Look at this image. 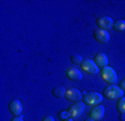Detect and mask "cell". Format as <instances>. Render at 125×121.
I'll return each instance as SVG.
<instances>
[{
  "label": "cell",
  "instance_id": "obj_20",
  "mask_svg": "<svg viewBox=\"0 0 125 121\" xmlns=\"http://www.w3.org/2000/svg\"><path fill=\"white\" fill-rule=\"evenodd\" d=\"M10 121H23V119L21 118L20 116H19V117H13V118L11 119Z\"/></svg>",
  "mask_w": 125,
  "mask_h": 121
},
{
  "label": "cell",
  "instance_id": "obj_5",
  "mask_svg": "<svg viewBox=\"0 0 125 121\" xmlns=\"http://www.w3.org/2000/svg\"><path fill=\"white\" fill-rule=\"evenodd\" d=\"M81 67L85 73L91 74V75H96L99 72V67L95 64L94 60H91V58H85L81 64Z\"/></svg>",
  "mask_w": 125,
  "mask_h": 121
},
{
  "label": "cell",
  "instance_id": "obj_4",
  "mask_svg": "<svg viewBox=\"0 0 125 121\" xmlns=\"http://www.w3.org/2000/svg\"><path fill=\"white\" fill-rule=\"evenodd\" d=\"M85 103L83 101H79V102H75L73 104L70 105L69 108H68L67 112H68V116L69 118L72 119H76L78 118L79 116L83 114V112L85 111Z\"/></svg>",
  "mask_w": 125,
  "mask_h": 121
},
{
  "label": "cell",
  "instance_id": "obj_18",
  "mask_svg": "<svg viewBox=\"0 0 125 121\" xmlns=\"http://www.w3.org/2000/svg\"><path fill=\"white\" fill-rule=\"evenodd\" d=\"M118 86L121 87V89L124 91V93H125V79H123L122 81L120 82V84H118Z\"/></svg>",
  "mask_w": 125,
  "mask_h": 121
},
{
  "label": "cell",
  "instance_id": "obj_7",
  "mask_svg": "<svg viewBox=\"0 0 125 121\" xmlns=\"http://www.w3.org/2000/svg\"><path fill=\"white\" fill-rule=\"evenodd\" d=\"M94 38H95V40H96L97 43H99V44H106V43L109 42L111 36H109L107 30L97 28L94 30Z\"/></svg>",
  "mask_w": 125,
  "mask_h": 121
},
{
  "label": "cell",
  "instance_id": "obj_6",
  "mask_svg": "<svg viewBox=\"0 0 125 121\" xmlns=\"http://www.w3.org/2000/svg\"><path fill=\"white\" fill-rule=\"evenodd\" d=\"M96 25L98 26L99 29H104V30H107V32H108V29L113 28L114 20L108 16H102V17H99V18L96 19Z\"/></svg>",
  "mask_w": 125,
  "mask_h": 121
},
{
  "label": "cell",
  "instance_id": "obj_10",
  "mask_svg": "<svg viewBox=\"0 0 125 121\" xmlns=\"http://www.w3.org/2000/svg\"><path fill=\"white\" fill-rule=\"evenodd\" d=\"M104 114H105V108L102 104H99L92 109V111L89 112V118H92L94 121H99L103 119Z\"/></svg>",
  "mask_w": 125,
  "mask_h": 121
},
{
  "label": "cell",
  "instance_id": "obj_21",
  "mask_svg": "<svg viewBox=\"0 0 125 121\" xmlns=\"http://www.w3.org/2000/svg\"><path fill=\"white\" fill-rule=\"evenodd\" d=\"M120 120H121V121H125V114H121Z\"/></svg>",
  "mask_w": 125,
  "mask_h": 121
},
{
  "label": "cell",
  "instance_id": "obj_15",
  "mask_svg": "<svg viewBox=\"0 0 125 121\" xmlns=\"http://www.w3.org/2000/svg\"><path fill=\"white\" fill-rule=\"evenodd\" d=\"M113 29H114L115 32H124L125 30V20H123V19H118V20L114 21Z\"/></svg>",
  "mask_w": 125,
  "mask_h": 121
},
{
  "label": "cell",
  "instance_id": "obj_13",
  "mask_svg": "<svg viewBox=\"0 0 125 121\" xmlns=\"http://www.w3.org/2000/svg\"><path fill=\"white\" fill-rule=\"evenodd\" d=\"M66 91H67V90L64 86H56L52 89V94L54 95L55 97H57V99H64L65 94H66Z\"/></svg>",
  "mask_w": 125,
  "mask_h": 121
},
{
  "label": "cell",
  "instance_id": "obj_1",
  "mask_svg": "<svg viewBox=\"0 0 125 121\" xmlns=\"http://www.w3.org/2000/svg\"><path fill=\"white\" fill-rule=\"evenodd\" d=\"M103 97L108 100H118L124 95V91L118 85H107L103 90Z\"/></svg>",
  "mask_w": 125,
  "mask_h": 121
},
{
  "label": "cell",
  "instance_id": "obj_16",
  "mask_svg": "<svg viewBox=\"0 0 125 121\" xmlns=\"http://www.w3.org/2000/svg\"><path fill=\"white\" fill-rule=\"evenodd\" d=\"M83 60L84 58L81 55H78V54H74V55L70 56V62L73 64H75V65H81L83 63Z\"/></svg>",
  "mask_w": 125,
  "mask_h": 121
},
{
  "label": "cell",
  "instance_id": "obj_19",
  "mask_svg": "<svg viewBox=\"0 0 125 121\" xmlns=\"http://www.w3.org/2000/svg\"><path fill=\"white\" fill-rule=\"evenodd\" d=\"M42 121H55V119L52 118V116H46L44 119H42Z\"/></svg>",
  "mask_w": 125,
  "mask_h": 121
},
{
  "label": "cell",
  "instance_id": "obj_2",
  "mask_svg": "<svg viewBox=\"0 0 125 121\" xmlns=\"http://www.w3.org/2000/svg\"><path fill=\"white\" fill-rule=\"evenodd\" d=\"M101 76L108 85H115L117 83V74L113 67H109L108 65L101 69Z\"/></svg>",
  "mask_w": 125,
  "mask_h": 121
},
{
  "label": "cell",
  "instance_id": "obj_11",
  "mask_svg": "<svg viewBox=\"0 0 125 121\" xmlns=\"http://www.w3.org/2000/svg\"><path fill=\"white\" fill-rule=\"evenodd\" d=\"M9 111L13 117H19L22 112V104L19 100H12L9 103Z\"/></svg>",
  "mask_w": 125,
  "mask_h": 121
},
{
  "label": "cell",
  "instance_id": "obj_17",
  "mask_svg": "<svg viewBox=\"0 0 125 121\" xmlns=\"http://www.w3.org/2000/svg\"><path fill=\"white\" fill-rule=\"evenodd\" d=\"M58 118H59L62 121H64V120H66V119L69 118L67 110H62V111H59V112H58Z\"/></svg>",
  "mask_w": 125,
  "mask_h": 121
},
{
  "label": "cell",
  "instance_id": "obj_9",
  "mask_svg": "<svg viewBox=\"0 0 125 121\" xmlns=\"http://www.w3.org/2000/svg\"><path fill=\"white\" fill-rule=\"evenodd\" d=\"M65 75L68 80H70V81H73V82H79L83 80L82 72L78 69H76V67H69V69H67Z\"/></svg>",
  "mask_w": 125,
  "mask_h": 121
},
{
  "label": "cell",
  "instance_id": "obj_12",
  "mask_svg": "<svg viewBox=\"0 0 125 121\" xmlns=\"http://www.w3.org/2000/svg\"><path fill=\"white\" fill-rule=\"evenodd\" d=\"M94 62H95V64H96L98 67L103 69V67H105V66L108 65V57H107V55L105 54V53L99 52L95 55V57H94Z\"/></svg>",
  "mask_w": 125,
  "mask_h": 121
},
{
  "label": "cell",
  "instance_id": "obj_3",
  "mask_svg": "<svg viewBox=\"0 0 125 121\" xmlns=\"http://www.w3.org/2000/svg\"><path fill=\"white\" fill-rule=\"evenodd\" d=\"M103 97H104L103 94L98 92H88L83 95V102L89 107H96L99 105V103H102Z\"/></svg>",
  "mask_w": 125,
  "mask_h": 121
},
{
  "label": "cell",
  "instance_id": "obj_22",
  "mask_svg": "<svg viewBox=\"0 0 125 121\" xmlns=\"http://www.w3.org/2000/svg\"><path fill=\"white\" fill-rule=\"evenodd\" d=\"M84 121H94V120H93V119H92V118H89V117H88V118H86Z\"/></svg>",
  "mask_w": 125,
  "mask_h": 121
},
{
  "label": "cell",
  "instance_id": "obj_14",
  "mask_svg": "<svg viewBox=\"0 0 125 121\" xmlns=\"http://www.w3.org/2000/svg\"><path fill=\"white\" fill-rule=\"evenodd\" d=\"M116 109L117 112H120V114H125V97H122L117 100Z\"/></svg>",
  "mask_w": 125,
  "mask_h": 121
},
{
  "label": "cell",
  "instance_id": "obj_8",
  "mask_svg": "<svg viewBox=\"0 0 125 121\" xmlns=\"http://www.w3.org/2000/svg\"><path fill=\"white\" fill-rule=\"evenodd\" d=\"M65 99L70 101V102L75 103V102H79V101L83 100V95H82V92L79 90L72 87V89H68L67 91H66Z\"/></svg>",
  "mask_w": 125,
  "mask_h": 121
},
{
  "label": "cell",
  "instance_id": "obj_23",
  "mask_svg": "<svg viewBox=\"0 0 125 121\" xmlns=\"http://www.w3.org/2000/svg\"><path fill=\"white\" fill-rule=\"evenodd\" d=\"M64 121H74V119H72V118H68V119H66V120H64Z\"/></svg>",
  "mask_w": 125,
  "mask_h": 121
}]
</instances>
